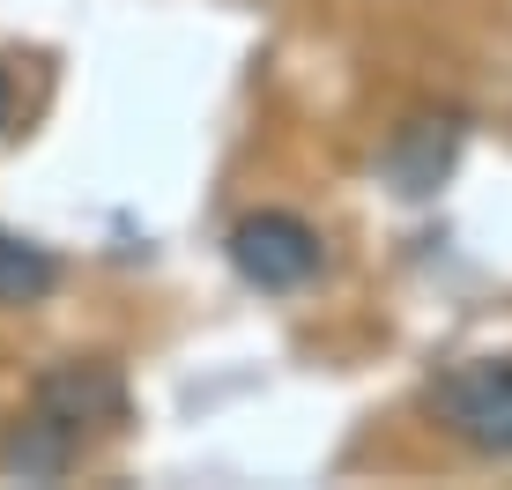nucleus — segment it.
<instances>
[{
  "label": "nucleus",
  "instance_id": "obj_5",
  "mask_svg": "<svg viewBox=\"0 0 512 490\" xmlns=\"http://www.w3.org/2000/svg\"><path fill=\"white\" fill-rule=\"evenodd\" d=\"M75 446L82 439H67L52 416H15L8 431H0V476H23V483H52V476H67V461H75Z\"/></svg>",
  "mask_w": 512,
  "mask_h": 490
},
{
  "label": "nucleus",
  "instance_id": "obj_3",
  "mask_svg": "<svg viewBox=\"0 0 512 490\" xmlns=\"http://www.w3.org/2000/svg\"><path fill=\"white\" fill-rule=\"evenodd\" d=\"M30 409L52 416L67 439L119 431L127 424V379H119V364H104V357H67V364H52L38 379V401H30Z\"/></svg>",
  "mask_w": 512,
  "mask_h": 490
},
{
  "label": "nucleus",
  "instance_id": "obj_4",
  "mask_svg": "<svg viewBox=\"0 0 512 490\" xmlns=\"http://www.w3.org/2000/svg\"><path fill=\"white\" fill-rule=\"evenodd\" d=\"M461 134H468L461 112H409L394 127V142L379 149V179L401 201H431L453 179V164H461Z\"/></svg>",
  "mask_w": 512,
  "mask_h": 490
},
{
  "label": "nucleus",
  "instance_id": "obj_6",
  "mask_svg": "<svg viewBox=\"0 0 512 490\" xmlns=\"http://www.w3.org/2000/svg\"><path fill=\"white\" fill-rule=\"evenodd\" d=\"M52 290H60L52 245L23 238V231H0V305H45Z\"/></svg>",
  "mask_w": 512,
  "mask_h": 490
},
{
  "label": "nucleus",
  "instance_id": "obj_7",
  "mask_svg": "<svg viewBox=\"0 0 512 490\" xmlns=\"http://www.w3.org/2000/svg\"><path fill=\"white\" fill-rule=\"evenodd\" d=\"M8 127H15V75L0 67V134H8Z\"/></svg>",
  "mask_w": 512,
  "mask_h": 490
},
{
  "label": "nucleus",
  "instance_id": "obj_1",
  "mask_svg": "<svg viewBox=\"0 0 512 490\" xmlns=\"http://www.w3.org/2000/svg\"><path fill=\"white\" fill-rule=\"evenodd\" d=\"M223 253H231V275L260 297H290L327 268V238L312 231L305 216H290V208H253V216H238L231 238H223Z\"/></svg>",
  "mask_w": 512,
  "mask_h": 490
},
{
  "label": "nucleus",
  "instance_id": "obj_2",
  "mask_svg": "<svg viewBox=\"0 0 512 490\" xmlns=\"http://www.w3.org/2000/svg\"><path fill=\"white\" fill-rule=\"evenodd\" d=\"M431 416H438L461 446L512 461V357L453 364V372L431 387Z\"/></svg>",
  "mask_w": 512,
  "mask_h": 490
}]
</instances>
